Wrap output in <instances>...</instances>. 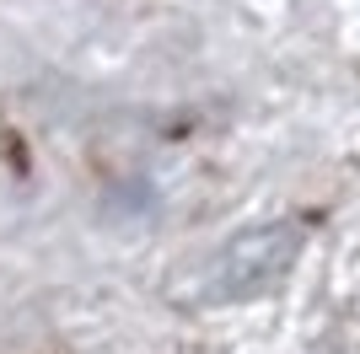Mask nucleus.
<instances>
[{
	"label": "nucleus",
	"instance_id": "1",
	"mask_svg": "<svg viewBox=\"0 0 360 354\" xmlns=\"http://www.w3.org/2000/svg\"><path fill=\"white\" fill-rule=\"evenodd\" d=\"M301 247V231L296 225H269V231H253V236H237L226 258L215 263L210 284H221L215 295H248V290H264L269 280H280L290 268Z\"/></svg>",
	"mask_w": 360,
	"mask_h": 354
}]
</instances>
